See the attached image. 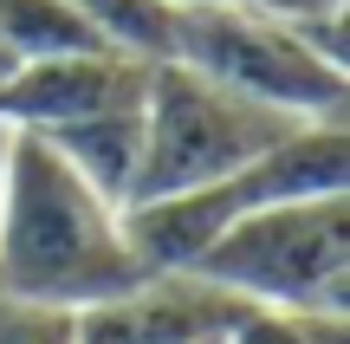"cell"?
Returning <instances> with one entry per match:
<instances>
[{
  "instance_id": "1",
  "label": "cell",
  "mask_w": 350,
  "mask_h": 344,
  "mask_svg": "<svg viewBox=\"0 0 350 344\" xmlns=\"http://www.w3.org/2000/svg\"><path fill=\"white\" fill-rule=\"evenodd\" d=\"M143 280L124 234V208L65 169L39 137L13 130L7 195H0V293L33 306L85 312Z\"/></svg>"
},
{
  "instance_id": "2",
  "label": "cell",
  "mask_w": 350,
  "mask_h": 344,
  "mask_svg": "<svg viewBox=\"0 0 350 344\" xmlns=\"http://www.w3.org/2000/svg\"><path fill=\"white\" fill-rule=\"evenodd\" d=\"M195 280L247 312H350V195H305L240 215Z\"/></svg>"
},
{
  "instance_id": "3",
  "label": "cell",
  "mask_w": 350,
  "mask_h": 344,
  "mask_svg": "<svg viewBox=\"0 0 350 344\" xmlns=\"http://www.w3.org/2000/svg\"><path fill=\"white\" fill-rule=\"evenodd\" d=\"M292 124L299 117H279V111H266V104L240 98V91L214 85V78L188 72L175 59L150 65V91H143V169H137L130 202L214 189V182L240 176L253 156H266Z\"/></svg>"
},
{
  "instance_id": "4",
  "label": "cell",
  "mask_w": 350,
  "mask_h": 344,
  "mask_svg": "<svg viewBox=\"0 0 350 344\" xmlns=\"http://www.w3.org/2000/svg\"><path fill=\"white\" fill-rule=\"evenodd\" d=\"M169 59L240 91V98H253V104H266V111H279V117H299V124L350 117V65L325 59L305 39V26L253 13L240 0L188 7L182 26H175Z\"/></svg>"
},
{
  "instance_id": "5",
  "label": "cell",
  "mask_w": 350,
  "mask_h": 344,
  "mask_svg": "<svg viewBox=\"0 0 350 344\" xmlns=\"http://www.w3.org/2000/svg\"><path fill=\"white\" fill-rule=\"evenodd\" d=\"M150 91V65L124 59V52H78V59H46V65H20L0 85V124L7 130H59L98 111H124L143 104Z\"/></svg>"
},
{
  "instance_id": "6",
  "label": "cell",
  "mask_w": 350,
  "mask_h": 344,
  "mask_svg": "<svg viewBox=\"0 0 350 344\" xmlns=\"http://www.w3.org/2000/svg\"><path fill=\"white\" fill-rule=\"evenodd\" d=\"M234 299L195 273H143L137 286L78 312V344H195L227 332Z\"/></svg>"
},
{
  "instance_id": "7",
  "label": "cell",
  "mask_w": 350,
  "mask_h": 344,
  "mask_svg": "<svg viewBox=\"0 0 350 344\" xmlns=\"http://www.w3.org/2000/svg\"><path fill=\"white\" fill-rule=\"evenodd\" d=\"M39 143H46L65 169H78L98 195H111V202L124 208L130 189H137V169H143V104L98 111V117H78V124H59V130H39Z\"/></svg>"
},
{
  "instance_id": "8",
  "label": "cell",
  "mask_w": 350,
  "mask_h": 344,
  "mask_svg": "<svg viewBox=\"0 0 350 344\" xmlns=\"http://www.w3.org/2000/svg\"><path fill=\"white\" fill-rule=\"evenodd\" d=\"M0 52L7 65H46V59H78V52H111L85 26L72 0H0Z\"/></svg>"
},
{
  "instance_id": "9",
  "label": "cell",
  "mask_w": 350,
  "mask_h": 344,
  "mask_svg": "<svg viewBox=\"0 0 350 344\" xmlns=\"http://www.w3.org/2000/svg\"><path fill=\"white\" fill-rule=\"evenodd\" d=\"M85 13V26L98 33V46L124 52V59L163 65L175 52V26H182V7L169 0H72Z\"/></svg>"
},
{
  "instance_id": "10",
  "label": "cell",
  "mask_w": 350,
  "mask_h": 344,
  "mask_svg": "<svg viewBox=\"0 0 350 344\" xmlns=\"http://www.w3.org/2000/svg\"><path fill=\"white\" fill-rule=\"evenodd\" d=\"M221 344H350V312H247L227 319Z\"/></svg>"
},
{
  "instance_id": "11",
  "label": "cell",
  "mask_w": 350,
  "mask_h": 344,
  "mask_svg": "<svg viewBox=\"0 0 350 344\" xmlns=\"http://www.w3.org/2000/svg\"><path fill=\"white\" fill-rule=\"evenodd\" d=\"M0 344H78V312L0 293Z\"/></svg>"
},
{
  "instance_id": "12",
  "label": "cell",
  "mask_w": 350,
  "mask_h": 344,
  "mask_svg": "<svg viewBox=\"0 0 350 344\" xmlns=\"http://www.w3.org/2000/svg\"><path fill=\"white\" fill-rule=\"evenodd\" d=\"M253 13H273L286 26H312V20H331V13H350V0H240Z\"/></svg>"
},
{
  "instance_id": "13",
  "label": "cell",
  "mask_w": 350,
  "mask_h": 344,
  "mask_svg": "<svg viewBox=\"0 0 350 344\" xmlns=\"http://www.w3.org/2000/svg\"><path fill=\"white\" fill-rule=\"evenodd\" d=\"M7 156H13V130L0 124V195H7Z\"/></svg>"
},
{
  "instance_id": "14",
  "label": "cell",
  "mask_w": 350,
  "mask_h": 344,
  "mask_svg": "<svg viewBox=\"0 0 350 344\" xmlns=\"http://www.w3.org/2000/svg\"><path fill=\"white\" fill-rule=\"evenodd\" d=\"M169 7H182V13H188V7H214V0H169Z\"/></svg>"
},
{
  "instance_id": "15",
  "label": "cell",
  "mask_w": 350,
  "mask_h": 344,
  "mask_svg": "<svg viewBox=\"0 0 350 344\" xmlns=\"http://www.w3.org/2000/svg\"><path fill=\"white\" fill-rule=\"evenodd\" d=\"M7 78H13V65H7V52H0V85H7Z\"/></svg>"
},
{
  "instance_id": "16",
  "label": "cell",
  "mask_w": 350,
  "mask_h": 344,
  "mask_svg": "<svg viewBox=\"0 0 350 344\" xmlns=\"http://www.w3.org/2000/svg\"><path fill=\"white\" fill-rule=\"evenodd\" d=\"M195 344H221V332H214V338H195Z\"/></svg>"
}]
</instances>
